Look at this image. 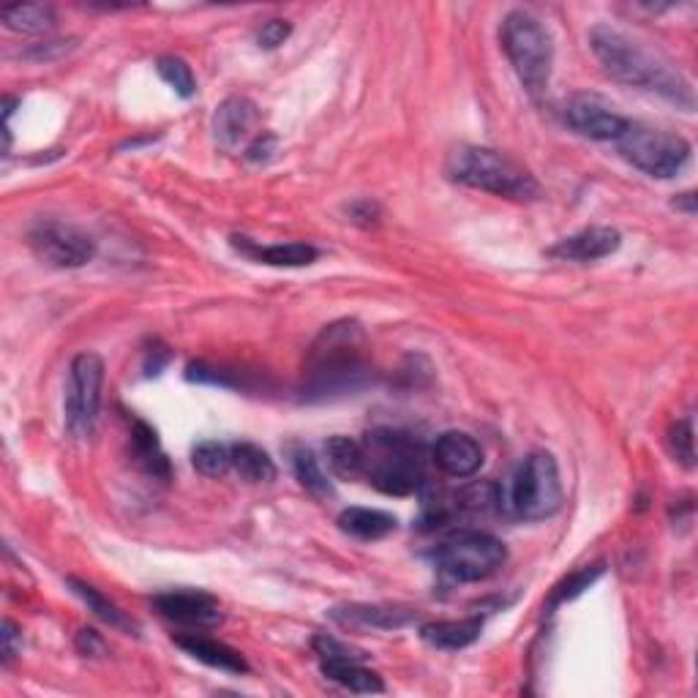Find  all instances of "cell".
<instances>
[{"label": "cell", "mask_w": 698, "mask_h": 698, "mask_svg": "<svg viewBox=\"0 0 698 698\" xmlns=\"http://www.w3.org/2000/svg\"><path fill=\"white\" fill-rule=\"evenodd\" d=\"M243 254L251 260L265 262L271 268H306L320 260V249L311 243H273V246H257L249 243L246 238H232Z\"/></svg>", "instance_id": "ac0fdd59"}, {"label": "cell", "mask_w": 698, "mask_h": 698, "mask_svg": "<svg viewBox=\"0 0 698 698\" xmlns=\"http://www.w3.org/2000/svg\"><path fill=\"white\" fill-rule=\"evenodd\" d=\"M69 586H72V592L74 595L80 597L82 603H85L87 608H91L93 614H96L98 619L102 622H107L110 627H115V631H121V633H128V636H132V633H137V622L134 619H128L126 614L121 612V608L115 606L113 601H110V597H104L102 592L96 590V586L93 584H87V582H82V579H69L66 582Z\"/></svg>", "instance_id": "d4e9b609"}, {"label": "cell", "mask_w": 698, "mask_h": 698, "mask_svg": "<svg viewBox=\"0 0 698 698\" xmlns=\"http://www.w3.org/2000/svg\"><path fill=\"white\" fill-rule=\"evenodd\" d=\"M619 156L649 178H677L690 162V143L679 134L660 132V128L631 123L627 132L617 139Z\"/></svg>", "instance_id": "ba28073f"}, {"label": "cell", "mask_w": 698, "mask_h": 698, "mask_svg": "<svg viewBox=\"0 0 698 698\" xmlns=\"http://www.w3.org/2000/svg\"><path fill=\"white\" fill-rule=\"evenodd\" d=\"M431 459L448 478L465 480L478 475L483 467V448L465 431H445L431 445Z\"/></svg>", "instance_id": "4fadbf2b"}, {"label": "cell", "mask_w": 698, "mask_h": 698, "mask_svg": "<svg viewBox=\"0 0 698 698\" xmlns=\"http://www.w3.org/2000/svg\"><path fill=\"white\" fill-rule=\"evenodd\" d=\"M311 647H314V653L320 655L322 660H366L368 655L363 653V649L357 647H350V644L338 642V638L333 636H316L314 642H311Z\"/></svg>", "instance_id": "1f68e13d"}, {"label": "cell", "mask_w": 698, "mask_h": 698, "mask_svg": "<svg viewBox=\"0 0 698 698\" xmlns=\"http://www.w3.org/2000/svg\"><path fill=\"white\" fill-rule=\"evenodd\" d=\"M331 617L344 627H374V631H398L418 619V612L402 606H368V603H352V606L333 608Z\"/></svg>", "instance_id": "2e32d148"}, {"label": "cell", "mask_w": 698, "mask_h": 698, "mask_svg": "<svg viewBox=\"0 0 698 698\" xmlns=\"http://www.w3.org/2000/svg\"><path fill=\"white\" fill-rule=\"evenodd\" d=\"M158 614L180 625L213 627L221 622V606L213 595L199 590H175L154 597Z\"/></svg>", "instance_id": "7c38bea8"}, {"label": "cell", "mask_w": 698, "mask_h": 698, "mask_svg": "<svg viewBox=\"0 0 698 698\" xmlns=\"http://www.w3.org/2000/svg\"><path fill=\"white\" fill-rule=\"evenodd\" d=\"M668 450L674 459L688 469L696 467V437H694V418L677 420L668 428Z\"/></svg>", "instance_id": "4dcf8cb0"}, {"label": "cell", "mask_w": 698, "mask_h": 698, "mask_svg": "<svg viewBox=\"0 0 698 698\" xmlns=\"http://www.w3.org/2000/svg\"><path fill=\"white\" fill-rule=\"evenodd\" d=\"M169 363V352L167 347H158L156 342V350H148L145 352V374L148 377H156V374H162V368Z\"/></svg>", "instance_id": "74e56055"}, {"label": "cell", "mask_w": 698, "mask_h": 698, "mask_svg": "<svg viewBox=\"0 0 698 698\" xmlns=\"http://www.w3.org/2000/svg\"><path fill=\"white\" fill-rule=\"evenodd\" d=\"M434 565L450 582H486L508 562V549L500 538L480 530H459L434 549Z\"/></svg>", "instance_id": "52a82bcc"}, {"label": "cell", "mask_w": 698, "mask_h": 698, "mask_svg": "<svg viewBox=\"0 0 698 698\" xmlns=\"http://www.w3.org/2000/svg\"><path fill=\"white\" fill-rule=\"evenodd\" d=\"M363 660H322V674L331 683L342 685L350 694H383L385 683L379 674L361 666Z\"/></svg>", "instance_id": "603a6c76"}, {"label": "cell", "mask_w": 698, "mask_h": 698, "mask_svg": "<svg viewBox=\"0 0 698 698\" xmlns=\"http://www.w3.org/2000/svg\"><path fill=\"white\" fill-rule=\"evenodd\" d=\"M590 46L601 61L603 72L627 87L655 93L666 102L677 104L685 113L696 110L694 85L677 72L658 52L647 50L642 41L625 37L617 28L595 25L590 31Z\"/></svg>", "instance_id": "6da1fadb"}, {"label": "cell", "mask_w": 698, "mask_h": 698, "mask_svg": "<svg viewBox=\"0 0 698 698\" xmlns=\"http://www.w3.org/2000/svg\"><path fill=\"white\" fill-rule=\"evenodd\" d=\"M361 478L390 497H409L424 483V445L390 428L361 439Z\"/></svg>", "instance_id": "3957f363"}, {"label": "cell", "mask_w": 698, "mask_h": 698, "mask_svg": "<svg viewBox=\"0 0 698 698\" xmlns=\"http://www.w3.org/2000/svg\"><path fill=\"white\" fill-rule=\"evenodd\" d=\"M696 202H698L696 191H685V195H679L677 199H674V208L683 210V213H688V216H696Z\"/></svg>", "instance_id": "f35d334b"}, {"label": "cell", "mask_w": 698, "mask_h": 698, "mask_svg": "<svg viewBox=\"0 0 698 698\" xmlns=\"http://www.w3.org/2000/svg\"><path fill=\"white\" fill-rule=\"evenodd\" d=\"M175 644H178L186 655L205 663V666L219 668V671L227 674H249V663H246L243 655H240L238 649L227 647V644L216 642V638L189 633V636H175Z\"/></svg>", "instance_id": "e0dca14e"}, {"label": "cell", "mask_w": 698, "mask_h": 698, "mask_svg": "<svg viewBox=\"0 0 698 698\" xmlns=\"http://www.w3.org/2000/svg\"><path fill=\"white\" fill-rule=\"evenodd\" d=\"M290 33H292L290 22L271 20L260 28V33H257V44H260L262 50H275V46H281L287 39H290Z\"/></svg>", "instance_id": "d6a6232c"}, {"label": "cell", "mask_w": 698, "mask_h": 698, "mask_svg": "<svg viewBox=\"0 0 698 698\" xmlns=\"http://www.w3.org/2000/svg\"><path fill=\"white\" fill-rule=\"evenodd\" d=\"M350 216H352V221H357V225H374V221L379 219V205L368 202V199H361V202L352 205Z\"/></svg>", "instance_id": "8d00e7d4"}, {"label": "cell", "mask_w": 698, "mask_h": 698, "mask_svg": "<svg viewBox=\"0 0 698 698\" xmlns=\"http://www.w3.org/2000/svg\"><path fill=\"white\" fill-rule=\"evenodd\" d=\"M104 361L96 352H80L69 366L66 428L74 439L91 437L102 407Z\"/></svg>", "instance_id": "9c48e42d"}, {"label": "cell", "mask_w": 698, "mask_h": 698, "mask_svg": "<svg viewBox=\"0 0 698 698\" xmlns=\"http://www.w3.org/2000/svg\"><path fill=\"white\" fill-rule=\"evenodd\" d=\"M28 243L41 262H46L50 268H61V271L87 265L96 254V243L91 240V235L55 219L37 221L28 232Z\"/></svg>", "instance_id": "30bf717a"}, {"label": "cell", "mask_w": 698, "mask_h": 698, "mask_svg": "<svg viewBox=\"0 0 698 698\" xmlns=\"http://www.w3.org/2000/svg\"><path fill=\"white\" fill-rule=\"evenodd\" d=\"M606 573V565L603 562H595V565H584L579 567L576 573H571V576L565 579V582H560L554 586V592H551V601L549 606H560V603H567L573 601V597L582 595L584 590H590L592 584L597 582V579Z\"/></svg>", "instance_id": "f546056e"}, {"label": "cell", "mask_w": 698, "mask_h": 698, "mask_svg": "<svg viewBox=\"0 0 698 698\" xmlns=\"http://www.w3.org/2000/svg\"><path fill=\"white\" fill-rule=\"evenodd\" d=\"M396 515L374 508H347L338 515V530L357 541H383L390 532H396Z\"/></svg>", "instance_id": "ffe728a7"}, {"label": "cell", "mask_w": 698, "mask_h": 698, "mask_svg": "<svg viewBox=\"0 0 698 698\" xmlns=\"http://www.w3.org/2000/svg\"><path fill=\"white\" fill-rule=\"evenodd\" d=\"M483 633V619L480 617H467V619H442V622H428L420 627V638L434 649H456L472 647L475 642Z\"/></svg>", "instance_id": "d6986e66"}, {"label": "cell", "mask_w": 698, "mask_h": 698, "mask_svg": "<svg viewBox=\"0 0 698 698\" xmlns=\"http://www.w3.org/2000/svg\"><path fill=\"white\" fill-rule=\"evenodd\" d=\"M260 121V110L251 98L230 96L216 107L213 137L225 150H235L251 134L254 123Z\"/></svg>", "instance_id": "9a60e30c"}, {"label": "cell", "mask_w": 698, "mask_h": 698, "mask_svg": "<svg viewBox=\"0 0 698 698\" xmlns=\"http://www.w3.org/2000/svg\"><path fill=\"white\" fill-rule=\"evenodd\" d=\"M230 459L232 469L238 472L240 480L246 483H271L275 480V465L268 456V450H262L254 442H232L230 445Z\"/></svg>", "instance_id": "7402d4cb"}, {"label": "cell", "mask_w": 698, "mask_h": 698, "mask_svg": "<svg viewBox=\"0 0 698 698\" xmlns=\"http://www.w3.org/2000/svg\"><path fill=\"white\" fill-rule=\"evenodd\" d=\"M156 72L158 77L167 82L180 98H191L197 93V80L195 72H191L189 63L178 55H164L156 61Z\"/></svg>", "instance_id": "83f0119b"}, {"label": "cell", "mask_w": 698, "mask_h": 698, "mask_svg": "<svg viewBox=\"0 0 698 698\" xmlns=\"http://www.w3.org/2000/svg\"><path fill=\"white\" fill-rule=\"evenodd\" d=\"M0 20L17 33H46L55 28V9L50 3H14L0 9Z\"/></svg>", "instance_id": "cb8c5ba5"}, {"label": "cell", "mask_w": 698, "mask_h": 698, "mask_svg": "<svg viewBox=\"0 0 698 698\" xmlns=\"http://www.w3.org/2000/svg\"><path fill=\"white\" fill-rule=\"evenodd\" d=\"M132 445L134 454H137L139 465L148 469L154 478H167L169 475V461L164 456L162 445H158L156 431L145 420L132 418Z\"/></svg>", "instance_id": "484cf974"}, {"label": "cell", "mask_w": 698, "mask_h": 698, "mask_svg": "<svg viewBox=\"0 0 698 698\" xmlns=\"http://www.w3.org/2000/svg\"><path fill=\"white\" fill-rule=\"evenodd\" d=\"M622 246V235L614 227H586V230L562 238L551 246L549 257L567 262H597L612 257Z\"/></svg>", "instance_id": "5bb4252c"}, {"label": "cell", "mask_w": 698, "mask_h": 698, "mask_svg": "<svg viewBox=\"0 0 698 698\" xmlns=\"http://www.w3.org/2000/svg\"><path fill=\"white\" fill-rule=\"evenodd\" d=\"M0 642H3V666H11L22 649V633L11 619H3L0 625Z\"/></svg>", "instance_id": "e575fe53"}, {"label": "cell", "mask_w": 698, "mask_h": 698, "mask_svg": "<svg viewBox=\"0 0 698 698\" xmlns=\"http://www.w3.org/2000/svg\"><path fill=\"white\" fill-rule=\"evenodd\" d=\"M74 647H77V653L85 655V658H98V655H104V638L98 636L93 627H82L77 638H74Z\"/></svg>", "instance_id": "d590c367"}, {"label": "cell", "mask_w": 698, "mask_h": 698, "mask_svg": "<svg viewBox=\"0 0 698 698\" xmlns=\"http://www.w3.org/2000/svg\"><path fill=\"white\" fill-rule=\"evenodd\" d=\"M275 148H279V139H275V134L262 132V134H257V137L251 139L249 145H246V154L243 156L249 158V162H254V164H265V162H271V158H273Z\"/></svg>", "instance_id": "836d02e7"}, {"label": "cell", "mask_w": 698, "mask_h": 698, "mask_svg": "<svg viewBox=\"0 0 698 698\" xmlns=\"http://www.w3.org/2000/svg\"><path fill=\"white\" fill-rule=\"evenodd\" d=\"M287 450H290V465H292V472H295L298 483H301L311 497H316V500H331L333 486H331V480H327L320 459L314 456V450L301 442H292Z\"/></svg>", "instance_id": "44dd1931"}, {"label": "cell", "mask_w": 698, "mask_h": 698, "mask_svg": "<svg viewBox=\"0 0 698 698\" xmlns=\"http://www.w3.org/2000/svg\"><path fill=\"white\" fill-rule=\"evenodd\" d=\"M448 178L469 189L486 191V195L504 199H530L541 197V184L527 167H521L515 158L500 154L483 145H459L448 156Z\"/></svg>", "instance_id": "277c9868"}, {"label": "cell", "mask_w": 698, "mask_h": 698, "mask_svg": "<svg viewBox=\"0 0 698 698\" xmlns=\"http://www.w3.org/2000/svg\"><path fill=\"white\" fill-rule=\"evenodd\" d=\"M325 456H327V467L336 478L344 480H355L361 478V442L350 437H331L325 442Z\"/></svg>", "instance_id": "4316f807"}, {"label": "cell", "mask_w": 698, "mask_h": 698, "mask_svg": "<svg viewBox=\"0 0 698 698\" xmlns=\"http://www.w3.org/2000/svg\"><path fill=\"white\" fill-rule=\"evenodd\" d=\"M500 41L527 93L543 96L551 85V69H554V44L543 22L530 11H510L500 25Z\"/></svg>", "instance_id": "8992f818"}, {"label": "cell", "mask_w": 698, "mask_h": 698, "mask_svg": "<svg viewBox=\"0 0 698 698\" xmlns=\"http://www.w3.org/2000/svg\"><path fill=\"white\" fill-rule=\"evenodd\" d=\"M368 344L357 322L342 320L327 325L311 344L303 372V396L325 402L347 396L368 383Z\"/></svg>", "instance_id": "7a4b0ae2"}, {"label": "cell", "mask_w": 698, "mask_h": 698, "mask_svg": "<svg viewBox=\"0 0 698 698\" xmlns=\"http://www.w3.org/2000/svg\"><path fill=\"white\" fill-rule=\"evenodd\" d=\"M562 121L567 123V128L586 139H595V143H617L631 126L627 117L614 113L603 98L592 96V93L567 96L562 104Z\"/></svg>", "instance_id": "8fae6325"}, {"label": "cell", "mask_w": 698, "mask_h": 698, "mask_svg": "<svg viewBox=\"0 0 698 698\" xmlns=\"http://www.w3.org/2000/svg\"><path fill=\"white\" fill-rule=\"evenodd\" d=\"M560 465L545 450L524 456L497 489V504L519 521H543L562 508Z\"/></svg>", "instance_id": "5b68a950"}, {"label": "cell", "mask_w": 698, "mask_h": 698, "mask_svg": "<svg viewBox=\"0 0 698 698\" xmlns=\"http://www.w3.org/2000/svg\"><path fill=\"white\" fill-rule=\"evenodd\" d=\"M191 465L205 478H221L232 469L230 445L225 442H199L191 454Z\"/></svg>", "instance_id": "f1b7e54d"}]
</instances>
